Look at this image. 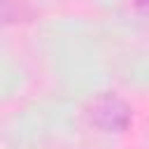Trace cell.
<instances>
[{
  "label": "cell",
  "instance_id": "6da1fadb",
  "mask_svg": "<svg viewBox=\"0 0 149 149\" xmlns=\"http://www.w3.org/2000/svg\"><path fill=\"white\" fill-rule=\"evenodd\" d=\"M86 114H88V121L105 133H123L133 121L130 107L116 93H102L93 98Z\"/></svg>",
  "mask_w": 149,
  "mask_h": 149
}]
</instances>
